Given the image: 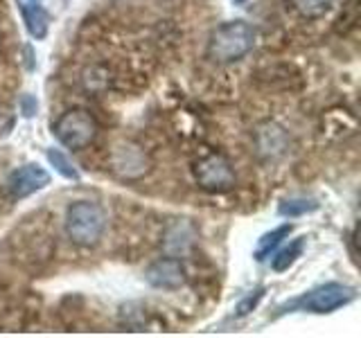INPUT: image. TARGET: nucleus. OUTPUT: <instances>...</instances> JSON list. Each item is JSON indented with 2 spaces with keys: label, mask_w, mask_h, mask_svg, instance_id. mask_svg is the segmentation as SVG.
Segmentation results:
<instances>
[{
  "label": "nucleus",
  "mask_w": 361,
  "mask_h": 338,
  "mask_svg": "<svg viewBox=\"0 0 361 338\" xmlns=\"http://www.w3.org/2000/svg\"><path fill=\"white\" fill-rule=\"evenodd\" d=\"M18 106L23 111V115L25 118H32L34 113H37V99H34L32 95H23L20 101H18Z\"/></svg>",
  "instance_id": "nucleus-17"
},
{
  "label": "nucleus",
  "mask_w": 361,
  "mask_h": 338,
  "mask_svg": "<svg viewBox=\"0 0 361 338\" xmlns=\"http://www.w3.org/2000/svg\"><path fill=\"white\" fill-rule=\"evenodd\" d=\"M355 289L345 287V284H325L314 289L312 293H307L300 302L298 307H302L305 311H314V313H330L343 304L355 300Z\"/></svg>",
  "instance_id": "nucleus-6"
},
{
  "label": "nucleus",
  "mask_w": 361,
  "mask_h": 338,
  "mask_svg": "<svg viewBox=\"0 0 361 338\" xmlns=\"http://www.w3.org/2000/svg\"><path fill=\"white\" fill-rule=\"evenodd\" d=\"M18 9H20L23 23H25L27 32L32 34L34 39H45V37H48L50 16H48V11H45L37 3V0H34V3H30V0H20Z\"/></svg>",
  "instance_id": "nucleus-10"
},
{
  "label": "nucleus",
  "mask_w": 361,
  "mask_h": 338,
  "mask_svg": "<svg viewBox=\"0 0 361 338\" xmlns=\"http://www.w3.org/2000/svg\"><path fill=\"white\" fill-rule=\"evenodd\" d=\"M145 277L156 289L174 291V289H180L185 284V268L178 259L165 257V259H158V262H154L149 268H147Z\"/></svg>",
  "instance_id": "nucleus-9"
},
{
  "label": "nucleus",
  "mask_w": 361,
  "mask_h": 338,
  "mask_svg": "<svg viewBox=\"0 0 361 338\" xmlns=\"http://www.w3.org/2000/svg\"><path fill=\"white\" fill-rule=\"evenodd\" d=\"M48 183H50V174L45 172L41 165H25L9 176L7 189H9L11 199H25V196L34 194V192L43 189Z\"/></svg>",
  "instance_id": "nucleus-8"
},
{
  "label": "nucleus",
  "mask_w": 361,
  "mask_h": 338,
  "mask_svg": "<svg viewBox=\"0 0 361 338\" xmlns=\"http://www.w3.org/2000/svg\"><path fill=\"white\" fill-rule=\"evenodd\" d=\"M106 228V214L99 203L77 201L66 212V232L79 246H93Z\"/></svg>",
  "instance_id": "nucleus-3"
},
{
  "label": "nucleus",
  "mask_w": 361,
  "mask_h": 338,
  "mask_svg": "<svg viewBox=\"0 0 361 338\" xmlns=\"http://www.w3.org/2000/svg\"><path fill=\"white\" fill-rule=\"evenodd\" d=\"M147 167H149V161H147L145 151L138 144L133 142H120L113 146L111 151V169L122 178H140Z\"/></svg>",
  "instance_id": "nucleus-7"
},
{
  "label": "nucleus",
  "mask_w": 361,
  "mask_h": 338,
  "mask_svg": "<svg viewBox=\"0 0 361 338\" xmlns=\"http://www.w3.org/2000/svg\"><path fill=\"white\" fill-rule=\"evenodd\" d=\"M54 135L68 149H86L97 135V122L84 108H71L54 122Z\"/></svg>",
  "instance_id": "nucleus-4"
},
{
  "label": "nucleus",
  "mask_w": 361,
  "mask_h": 338,
  "mask_svg": "<svg viewBox=\"0 0 361 338\" xmlns=\"http://www.w3.org/2000/svg\"><path fill=\"white\" fill-rule=\"evenodd\" d=\"M255 30L244 20L224 23L210 34L208 41V59L214 63H233L240 61L253 50Z\"/></svg>",
  "instance_id": "nucleus-1"
},
{
  "label": "nucleus",
  "mask_w": 361,
  "mask_h": 338,
  "mask_svg": "<svg viewBox=\"0 0 361 338\" xmlns=\"http://www.w3.org/2000/svg\"><path fill=\"white\" fill-rule=\"evenodd\" d=\"M195 176L201 189L206 192H228L235 185V172L221 154H208L195 167Z\"/></svg>",
  "instance_id": "nucleus-5"
},
{
  "label": "nucleus",
  "mask_w": 361,
  "mask_h": 338,
  "mask_svg": "<svg viewBox=\"0 0 361 338\" xmlns=\"http://www.w3.org/2000/svg\"><path fill=\"white\" fill-rule=\"evenodd\" d=\"M316 208H319V206H316L314 201H307V199H291V201H285L280 206V214H282V217H300V214L312 212Z\"/></svg>",
  "instance_id": "nucleus-14"
},
{
  "label": "nucleus",
  "mask_w": 361,
  "mask_h": 338,
  "mask_svg": "<svg viewBox=\"0 0 361 338\" xmlns=\"http://www.w3.org/2000/svg\"><path fill=\"white\" fill-rule=\"evenodd\" d=\"M289 232H291V225H280V228H276L274 232H267L255 248L257 262H262V259H267L271 255V251H276V248L280 246V242L285 239V237H289Z\"/></svg>",
  "instance_id": "nucleus-12"
},
{
  "label": "nucleus",
  "mask_w": 361,
  "mask_h": 338,
  "mask_svg": "<svg viewBox=\"0 0 361 338\" xmlns=\"http://www.w3.org/2000/svg\"><path fill=\"white\" fill-rule=\"evenodd\" d=\"M259 300H262V289L255 291L253 296L244 298V300L240 302V307H237V313H240V315H246L248 311H253V309L257 307V302H259Z\"/></svg>",
  "instance_id": "nucleus-16"
},
{
  "label": "nucleus",
  "mask_w": 361,
  "mask_h": 338,
  "mask_svg": "<svg viewBox=\"0 0 361 338\" xmlns=\"http://www.w3.org/2000/svg\"><path fill=\"white\" fill-rule=\"evenodd\" d=\"M287 3L302 20H319L332 9L334 0H287Z\"/></svg>",
  "instance_id": "nucleus-11"
},
{
  "label": "nucleus",
  "mask_w": 361,
  "mask_h": 338,
  "mask_svg": "<svg viewBox=\"0 0 361 338\" xmlns=\"http://www.w3.org/2000/svg\"><path fill=\"white\" fill-rule=\"evenodd\" d=\"M48 161L54 165V169L59 172L61 176L66 178H71V180H79V174H77V169L71 165V161L61 154V151H56V149H50L48 151Z\"/></svg>",
  "instance_id": "nucleus-15"
},
{
  "label": "nucleus",
  "mask_w": 361,
  "mask_h": 338,
  "mask_svg": "<svg viewBox=\"0 0 361 338\" xmlns=\"http://www.w3.org/2000/svg\"><path fill=\"white\" fill-rule=\"evenodd\" d=\"M18 59L20 56H16V37L11 30V18L7 14L5 0H0V118L5 115L20 84Z\"/></svg>",
  "instance_id": "nucleus-2"
},
{
  "label": "nucleus",
  "mask_w": 361,
  "mask_h": 338,
  "mask_svg": "<svg viewBox=\"0 0 361 338\" xmlns=\"http://www.w3.org/2000/svg\"><path fill=\"white\" fill-rule=\"evenodd\" d=\"M302 246H305V237H300V239H296L293 244H289L285 251H280L276 257H274V270H278V273H282V270H287L296 259L300 257V253H302Z\"/></svg>",
  "instance_id": "nucleus-13"
}]
</instances>
